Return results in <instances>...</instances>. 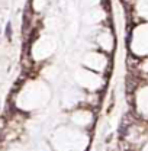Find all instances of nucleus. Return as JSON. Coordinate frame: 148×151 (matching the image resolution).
Segmentation results:
<instances>
[{
	"instance_id": "f257e3e1",
	"label": "nucleus",
	"mask_w": 148,
	"mask_h": 151,
	"mask_svg": "<svg viewBox=\"0 0 148 151\" xmlns=\"http://www.w3.org/2000/svg\"><path fill=\"white\" fill-rule=\"evenodd\" d=\"M132 122H134V118H132L131 113H125V115L122 116V119H121V125H119V134H121V137H124V135L126 134L128 128L132 125Z\"/></svg>"
},
{
	"instance_id": "f03ea898",
	"label": "nucleus",
	"mask_w": 148,
	"mask_h": 151,
	"mask_svg": "<svg viewBox=\"0 0 148 151\" xmlns=\"http://www.w3.org/2000/svg\"><path fill=\"white\" fill-rule=\"evenodd\" d=\"M138 87V78L135 76L128 74L125 77V90L128 94H132Z\"/></svg>"
},
{
	"instance_id": "7ed1b4c3",
	"label": "nucleus",
	"mask_w": 148,
	"mask_h": 151,
	"mask_svg": "<svg viewBox=\"0 0 148 151\" xmlns=\"http://www.w3.org/2000/svg\"><path fill=\"white\" fill-rule=\"evenodd\" d=\"M126 64H128V67L129 68H134V67H137V65H139V58L135 55H132L129 54L128 58H126Z\"/></svg>"
},
{
	"instance_id": "20e7f679",
	"label": "nucleus",
	"mask_w": 148,
	"mask_h": 151,
	"mask_svg": "<svg viewBox=\"0 0 148 151\" xmlns=\"http://www.w3.org/2000/svg\"><path fill=\"white\" fill-rule=\"evenodd\" d=\"M4 34H6V38H7L9 41H12V23H10V22L6 25V31H4Z\"/></svg>"
},
{
	"instance_id": "39448f33",
	"label": "nucleus",
	"mask_w": 148,
	"mask_h": 151,
	"mask_svg": "<svg viewBox=\"0 0 148 151\" xmlns=\"http://www.w3.org/2000/svg\"><path fill=\"white\" fill-rule=\"evenodd\" d=\"M4 124H6V119L4 118H0V129L4 128Z\"/></svg>"
}]
</instances>
